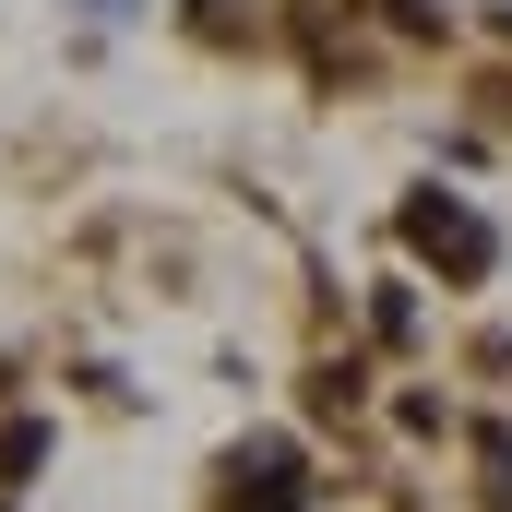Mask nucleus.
I'll return each instance as SVG.
<instances>
[{
	"label": "nucleus",
	"instance_id": "f257e3e1",
	"mask_svg": "<svg viewBox=\"0 0 512 512\" xmlns=\"http://www.w3.org/2000/svg\"><path fill=\"white\" fill-rule=\"evenodd\" d=\"M405 251H417V262H441L453 286H477V274L501 262V239H489V227H477L453 191H417V203H405Z\"/></svg>",
	"mask_w": 512,
	"mask_h": 512
},
{
	"label": "nucleus",
	"instance_id": "f03ea898",
	"mask_svg": "<svg viewBox=\"0 0 512 512\" xmlns=\"http://www.w3.org/2000/svg\"><path fill=\"white\" fill-rule=\"evenodd\" d=\"M215 512H310L298 441H239V453H227V489H215Z\"/></svg>",
	"mask_w": 512,
	"mask_h": 512
},
{
	"label": "nucleus",
	"instance_id": "7ed1b4c3",
	"mask_svg": "<svg viewBox=\"0 0 512 512\" xmlns=\"http://www.w3.org/2000/svg\"><path fill=\"white\" fill-rule=\"evenodd\" d=\"M36 465H48V417H12L0 429V477H36Z\"/></svg>",
	"mask_w": 512,
	"mask_h": 512
},
{
	"label": "nucleus",
	"instance_id": "20e7f679",
	"mask_svg": "<svg viewBox=\"0 0 512 512\" xmlns=\"http://www.w3.org/2000/svg\"><path fill=\"white\" fill-rule=\"evenodd\" d=\"M477 465H489V512H512V429H477Z\"/></svg>",
	"mask_w": 512,
	"mask_h": 512
}]
</instances>
